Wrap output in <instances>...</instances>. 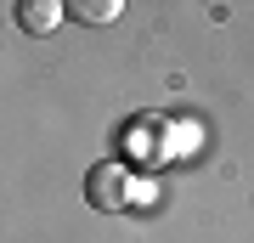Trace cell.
<instances>
[{"mask_svg": "<svg viewBox=\"0 0 254 243\" xmlns=\"http://www.w3.org/2000/svg\"><path fill=\"white\" fill-rule=\"evenodd\" d=\"M85 198H91L96 209H119L130 198V187H125V170L119 164H96L91 175H85Z\"/></svg>", "mask_w": 254, "mask_h": 243, "instance_id": "1", "label": "cell"}, {"mask_svg": "<svg viewBox=\"0 0 254 243\" xmlns=\"http://www.w3.org/2000/svg\"><path fill=\"white\" fill-rule=\"evenodd\" d=\"M17 28L23 34H57L63 28V0H17Z\"/></svg>", "mask_w": 254, "mask_h": 243, "instance_id": "2", "label": "cell"}, {"mask_svg": "<svg viewBox=\"0 0 254 243\" xmlns=\"http://www.w3.org/2000/svg\"><path fill=\"white\" fill-rule=\"evenodd\" d=\"M119 0H63V17H73V23H113L119 17Z\"/></svg>", "mask_w": 254, "mask_h": 243, "instance_id": "3", "label": "cell"}]
</instances>
